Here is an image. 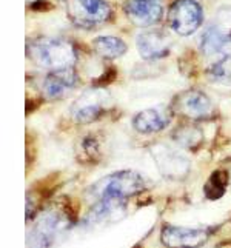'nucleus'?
<instances>
[{
    "label": "nucleus",
    "mask_w": 231,
    "mask_h": 248,
    "mask_svg": "<svg viewBox=\"0 0 231 248\" xmlns=\"http://www.w3.org/2000/svg\"><path fill=\"white\" fill-rule=\"evenodd\" d=\"M28 57L31 61L49 70L73 66L77 61L76 49L71 42L61 37H42L28 42Z\"/></svg>",
    "instance_id": "obj_1"
},
{
    "label": "nucleus",
    "mask_w": 231,
    "mask_h": 248,
    "mask_svg": "<svg viewBox=\"0 0 231 248\" xmlns=\"http://www.w3.org/2000/svg\"><path fill=\"white\" fill-rule=\"evenodd\" d=\"M145 188V182L136 171H119L102 177L92 184L88 190V196L96 202L99 201H123L130 196L140 193Z\"/></svg>",
    "instance_id": "obj_2"
},
{
    "label": "nucleus",
    "mask_w": 231,
    "mask_h": 248,
    "mask_svg": "<svg viewBox=\"0 0 231 248\" xmlns=\"http://www.w3.org/2000/svg\"><path fill=\"white\" fill-rule=\"evenodd\" d=\"M68 19L79 28H97L111 17V8L105 0H62Z\"/></svg>",
    "instance_id": "obj_3"
},
{
    "label": "nucleus",
    "mask_w": 231,
    "mask_h": 248,
    "mask_svg": "<svg viewBox=\"0 0 231 248\" xmlns=\"http://www.w3.org/2000/svg\"><path fill=\"white\" fill-rule=\"evenodd\" d=\"M202 22L203 10L196 0H176L168 11V27L179 36H191Z\"/></svg>",
    "instance_id": "obj_4"
},
{
    "label": "nucleus",
    "mask_w": 231,
    "mask_h": 248,
    "mask_svg": "<svg viewBox=\"0 0 231 248\" xmlns=\"http://www.w3.org/2000/svg\"><path fill=\"white\" fill-rule=\"evenodd\" d=\"M108 102V93L105 90L91 88L85 91L71 107V116L77 124L94 122L104 114Z\"/></svg>",
    "instance_id": "obj_5"
},
{
    "label": "nucleus",
    "mask_w": 231,
    "mask_h": 248,
    "mask_svg": "<svg viewBox=\"0 0 231 248\" xmlns=\"http://www.w3.org/2000/svg\"><path fill=\"white\" fill-rule=\"evenodd\" d=\"M210 239V233L202 228L165 225L160 232V241L167 248H200Z\"/></svg>",
    "instance_id": "obj_6"
},
{
    "label": "nucleus",
    "mask_w": 231,
    "mask_h": 248,
    "mask_svg": "<svg viewBox=\"0 0 231 248\" xmlns=\"http://www.w3.org/2000/svg\"><path fill=\"white\" fill-rule=\"evenodd\" d=\"M176 109L182 116L193 119V121H202V119L211 117L215 107H213L211 99L199 90H186L177 96Z\"/></svg>",
    "instance_id": "obj_7"
},
{
    "label": "nucleus",
    "mask_w": 231,
    "mask_h": 248,
    "mask_svg": "<svg viewBox=\"0 0 231 248\" xmlns=\"http://www.w3.org/2000/svg\"><path fill=\"white\" fill-rule=\"evenodd\" d=\"M125 14L139 28L153 27L164 17V3L162 0H126Z\"/></svg>",
    "instance_id": "obj_8"
},
{
    "label": "nucleus",
    "mask_w": 231,
    "mask_h": 248,
    "mask_svg": "<svg viewBox=\"0 0 231 248\" xmlns=\"http://www.w3.org/2000/svg\"><path fill=\"white\" fill-rule=\"evenodd\" d=\"M77 73L73 66L53 70L44 80V96L49 100L65 99L77 87Z\"/></svg>",
    "instance_id": "obj_9"
},
{
    "label": "nucleus",
    "mask_w": 231,
    "mask_h": 248,
    "mask_svg": "<svg viewBox=\"0 0 231 248\" xmlns=\"http://www.w3.org/2000/svg\"><path fill=\"white\" fill-rule=\"evenodd\" d=\"M153 157L156 159V164L165 177L181 179L190 173V162L171 148L159 145L153 148Z\"/></svg>",
    "instance_id": "obj_10"
},
{
    "label": "nucleus",
    "mask_w": 231,
    "mask_h": 248,
    "mask_svg": "<svg viewBox=\"0 0 231 248\" xmlns=\"http://www.w3.org/2000/svg\"><path fill=\"white\" fill-rule=\"evenodd\" d=\"M136 45H138L140 57L145 61H157V59L168 56L169 53V40L167 34L159 30L140 32L138 40H136Z\"/></svg>",
    "instance_id": "obj_11"
},
{
    "label": "nucleus",
    "mask_w": 231,
    "mask_h": 248,
    "mask_svg": "<svg viewBox=\"0 0 231 248\" xmlns=\"http://www.w3.org/2000/svg\"><path fill=\"white\" fill-rule=\"evenodd\" d=\"M63 227V220L56 213H48L39 220L31 234L32 248H49Z\"/></svg>",
    "instance_id": "obj_12"
},
{
    "label": "nucleus",
    "mask_w": 231,
    "mask_h": 248,
    "mask_svg": "<svg viewBox=\"0 0 231 248\" xmlns=\"http://www.w3.org/2000/svg\"><path fill=\"white\" fill-rule=\"evenodd\" d=\"M168 124L167 116L159 109L148 108L138 113L133 117V126L134 130L140 134H151L162 131Z\"/></svg>",
    "instance_id": "obj_13"
},
{
    "label": "nucleus",
    "mask_w": 231,
    "mask_h": 248,
    "mask_svg": "<svg viewBox=\"0 0 231 248\" xmlns=\"http://www.w3.org/2000/svg\"><path fill=\"white\" fill-rule=\"evenodd\" d=\"M231 37L219 27H208L200 37V51L205 56L220 54L230 46Z\"/></svg>",
    "instance_id": "obj_14"
},
{
    "label": "nucleus",
    "mask_w": 231,
    "mask_h": 248,
    "mask_svg": "<svg viewBox=\"0 0 231 248\" xmlns=\"http://www.w3.org/2000/svg\"><path fill=\"white\" fill-rule=\"evenodd\" d=\"M92 48L104 59H117L126 53V44L116 36H100L94 39Z\"/></svg>",
    "instance_id": "obj_15"
},
{
    "label": "nucleus",
    "mask_w": 231,
    "mask_h": 248,
    "mask_svg": "<svg viewBox=\"0 0 231 248\" xmlns=\"http://www.w3.org/2000/svg\"><path fill=\"white\" fill-rule=\"evenodd\" d=\"M119 210H122V201H99L90 210L85 222L87 224H99L113 217Z\"/></svg>",
    "instance_id": "obj_16"
},
{
    "label": "nucleus",
    "mask_w": 231,
    "mask_h": 248,
    "mask_svg": "<svg viewBox=\"0 0 231 248\" xmlns=\"http://www.w3.org/2000/svg\"><path fill=\"white\" fill-rule=\"evenodd\" d=\"M210 80L220 88L231 90V56L222 57L208 70Z\"/></svg>",
    "instance_id": "obj_17"
},
{
    "label": "nucleus",
    "mask_w": 231,
    "mask_h": 248,
    "mask_svg": "<svg viewBox=\"0 0 231 248\" xmlns=\"http://www.w3.org/2000/svg\"><path fill=\"white\" fill-rule=\"evenodd\" d=\"M228 184V176L224 171H215L211 174L210 181L205 185V194L211 201L219 199L222 194L225 193V186Z\"/></svg>",
    "instance_id": "obj_18"
},
{
    "label": "nucleus",
    "mask_w": 231,
    "mask_h": 248,
    "mask_svg": "<svg viewBox=\"0 0 231 248\" xmlns=\"http://www.w3.org/2000/svg\"><path fill=\"white\" fill-rule=\"evenodd\" d=\"M203 134L196 126H184L174 134V140L185 148H196L202 142Z\"/></svg>",
    "instance_id": "obj_19"
}]
</instances>
